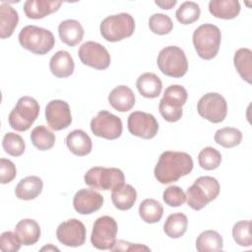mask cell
<instances>
[{
    "label": "cell",
    "instance_id": "6da1fadb",
    "mask_svg": "<svg viewBox=\"0 0 252 252\" xmlns=\"http://www.w3.org/2000/svg\"><path fill=\"white\" fill-rule=\"evenodd\" d=\"M193 166V159L189 154L165 151L159 156L154 173L159 183L168 184L189 174Z\"/></svg>",
    "mask_w": 252,
    "mask_h": 252
},
{
    "label": "cell",
    "instance_id": "7a4b0ae2",
    "mask_svg": "<svg viewBox=\"0 0 252 252\" xmlns=\"http://www.w3.org/2000/svg\"><path fill=\"white\" fill-rule=\"evenodd\" d=\"M220 193L219 181L212 176H200L195 180L186 192L188 206L199 211L205 208L208 203L214 201Z\"/></svg>",
    "mask_w": 252,
    "mask_h": 252
},
{
    "label": "cell",
    "instance_id": "3957f363",
    "mask_svg": "<svg viewBox=\"0 0 252 252\" xmlns=\"http://www.w3.org/2000/svg\"><path fill=\"white\" fill-rule=\"evenodd\" d=\"M19 42L22 47L32 53L44 55L53 48L55 38L49 30L30 25L21 30L19 33Z\"/></svg>",
    "mask_w": 252,
    "mask_h": 252
},
{
    "label": "cell",
    "instance_id": "277c9868",
    "mask_svg": "<svg viewBox=\"0 0 252 252\" xmlns=\"http://www.w3.org/2000/svg\"><path fill=\"white\" fill-rule=\"evenodd\" d=\"M221 33L213 24H204L193 32V44L197 54L205 60L215 58L220 50Z\"/></svg>",
    "mask_w": 252,
    "mask_h": 252
},
{
    "label": "cell",
    "instance_id": "5b68a950",
    "mask_svg": "<svg viewBox=\"0 0 252 252\" xmlns=\"http://www.w3.org/2000/svg\"><path fill=\"white\" fill-rule=\"evenodd\" d=\"M99 31L105 40L110 42L120 41L133 34L135 31V21L128 13L111 15L102 20Z\"/></svg>",
    "mask_w": 252,
    "mask_h": 252
},
{
    "label": "cell",
    "instance_id": "8992f818",
    "mask_svg": "<svg viewBox=\"0 0 252 252\" xmlns=\"http://www.w3.org/2000/svg\"><path fill=\"white\" fill-rule=\"evenodd\" d=\"M39 114V104L32 96H22L11 110L8 121L16 131H27L31 128Z\"/></svg>",
    "mask_w": 252,
    "mask_h": 252
},
{
    "label": "cell",
    "instance_id": "52a82bcc",
    "mask_svg": "<svg viewBox=\"0 0 252 252\" xmlns=\"http://www.w3.org/2000/svg\"><path fill=\"white\" fill-rule=\"evenodd\" d=\"M157 64L162 74L172 78H181L188 70V61L184 51L174 45L164 47L159 51Z\"/></svg>",
    "mask_w": 252,
    "mask_h": 252
},
{
    "label": "cell",
    "instance_id": "ba28073f",
    "mask_svg": "<svg viewBox=\"0 0 252 252\" xmlns=\"http://www.w3.org/2000/svg\"><path fill=\"white\" fill-rule=\"evenodd\" d=\"M84 180L93 189L106 191L123 185L125 176L123 171L116 167L94 166L86 172Z\"/></svg>",
    "mask_w": 252,
    "mask_h": 252
},
{
    "label": "cell",
    "instance_id": "9c48e42d",
    "mask_svg": "<svg viewBox=\"0 0 252 252\" xmlns=\"http://www.w3.org/2000/svg\"><path fill=\"white\" fill-rule=\"evenodd\" d=\"M117 223L109 216H102L93 224L91 242L98 250H107L112 247L116 240Z\"/></svg>",
    "mask_w": 252,
    "mask_h": 252
},
{
    "label": "cell",
    "instance_id": "30bf717a",
    "mask_svg": "<svg viewBox=\"0 0 252 252\" xmlns=\"http://www.w3.org/2000/svg\"><path fill=\"white\" fill-rule=\"evenodd\" d=\"M197 111L201 117L212 123L222 122L227 114L226 100L218 93H208L199 99Z\"/></svg>",
    "mask_w": 252,
    "mask_h": 252
},
{
    "label": "cell",
    "instance_id": "8fae6325",
    "mask_svg": "<svg viewBox=\"0 0 252 252\" xmlns=\"http://www.w3.org/2000/svg\"><path fill=\"white\" fill-rule=\"evenodd\" d=\"M91 130L97 137L115 140L121 136L123 126L118 116L106 110H101L92 119Z\"/></svg>",
    "mask_w": 252,
    "mask_h": 252
},
{
    "label": "cell",
    "instance_id": "7c38bea8",
    "mask_svg": "<svg viewBox=\"0 0 252 252\" xmlns=\"http://www.w3.org/2000/svg\"><path fill=\"white\" fill-rule=\"evenodd\" d=\"M78 55L83 64L96 70L108 68L111 61L107 49L102 44L94 41L83 43L78 50Z\"/></svg>",
    "mask_w": 252,
    "mask_h": 252
},
{
    "label": "cell",
    "instance_id": "4fadbf2b",
    "mask_svg": "<svg viewBox=\"0 0 252 252\" xmlns=\"http://www.w3.org/2000/svg\"><path fill=\"white\" fill-rule=\"evenodd\" d=\"M128 130L136 137L152 139L158 131V123L155 116L144 111H134L128 116Z\"/></svg>",
    "mask_w": 252,
    "mask_h": 252
},
{
    "label": "cell",
    "instance_id": "5bb4252c",
    "mask_svg": "<svg viewBox=\"0 0 252 252\" xmlns=\"http://www.w3.org/2000/svg\"><path fill=\"white\" fill-rule=\"evenodd\" d=\"M56 236L58 241L65 246L79 247L86 241V227L81 220L70 219L58 225Z\"/></svg>",
    "mask_w": 252,
    "mask_h": 252
},
{
    "label": "cell",
    "instance_id": "9a60e30c",
    "mask_svg": "<svg viewBox=\"0 0 252 252\" xmlns=\"http://www.w3.org/2000/svg\"><path fill=\"white\" fill-rule=\"evenodd\" d=\"M45 119L50 129L60 131L70 126L72 115L69 104L61 99L49 101L45 107Z\"/></svg>",
    "mask_w": 252,
    "mask_h": 252
},
{
    "label": "cell",
    "instance_id": "2e32d148",
    "mask_svg": "<svg viewBox=\"0 0 252 252\" xmlns=\"http://www.w3.org/2000/svg\"><path fill=\"white\" fill-rule=\"evenodd\" d=\"M103 205V197L93 189H81L73 198V206L77 213L90 215L98 211Z\"/></svg>",
    "mask_w": 252,
    "mask_h": 252
},
{
    "label": "cell",
    "instance_id": "e0dca14e",
    "mask_svg": "<svg viewBox=\"0 0 252 252\" xmlns=\"http://www.w3.org/2000/svg\"><path fill=\"white\" fill-rule=\"evenodd\" d=\"M61 5V1L27 0L24 3V12L29 19L38 20L58 11Z\"/></svg>",
    "mask_w": 252,
    "mask_h": 252
},
{
    "label": "cell",
    "instance_id": "ac0fdd59",
    "mask_svg": "<svg viewBox=\"0 0 252 252\" xmlns=\"http://www.w3.org/2000/svg\"><path fill=\"white\" fill-rule=\"evenodd\" d=\"M109 104L119 112H126L133 108L135 104V94L127 86L114 88L108 95Z\"/></svg>",
    "mask_w": 252,
    "mask_h": 252
},
{
    "label": "cell",
    "instance_id": "d6986e66",
    "mask_svg": "<svg viewBox=\"0 0 252 252\" xmlns=\"http://www.w3.org/2000/svg\"><path fill=\"white\" fill-rule=\"evenodd\" d=\"M84 29L80 22L72 19L61 22L58 26V34L62 42L69 46H75L82 41Z\"/></svg>",
    "mask_w": 252,
    "mask_h": 252
},
{
    "label": "cell",
    "instance_id": "ffe728a7",
    "mask_svg": "<svg viewBox=\"0 0 252 252\" xmlns=\"http://www.w3.org/2000/svg\"><path fill=\"white\" fill-rule=\"evenodd\" d=\"M66 146L75 156L84 157L92 152L93 144L90 136L83 130L76 129L66 137Z\"/></svg>",
    "mask_w": 252,
    "mask_h": 252
},
{
    "label": "cell",
    "instance_id": "44dd1931",
    "mask_svg": "<svg viewBox=\"0 0 252 252\" xmlns=\"http://www.w3.org/2000/svg\"><path fill=\"white\" fill-rule=\"evenodd\" d=\"M75 63L71 54L66 50L57 51L49 61V69L57 78H67L74 72Z\"/></svg>",
    "mask_w": 252,
    "mask_h": 252
},
{
    "label": "cell",
    "instance_id": "7402d4cb",
    "mask_svg": "<svg viewBox=\"0 0 252 252\" xmlns=\"http://www.w3.org/2000/svg\"><path fill=\"white\" fill-rule=\"evenodd\" d=\"M43 182L38 176H27L19 181L16 186L15 194L20 200H32L35 199L42 191Z\"/></svg>",
    "mask_w": 252,
    "mask_h": 252
},
{
    "label": "cell",
    "instance_id": "603a6c76",
    "mask_svg": "<svg viewBox=\"0 0 252 252\" xmlns=\"http://www.w3.org/2000/svg\"><path fill=\"white\" fill-rule=\"evenodd\" d=\"M15 232L22 244L26 246L35 244L40 237L39 224L32 219H24L20 220L15 226Z\"/></svg>",
    "mask_w": 252,
    "mask_h": 252
},
{
    "label": "cell",
    "instance_id": "cb8c5ba5",
    "mask_svg": "<svg viewBox=\"0 0 252 252\" xmlns=\"http://www.w3.org/2000/svg\"><path fill=\"white\" fill-rule=\"evenodd\" d=\"M209 11L216 18L231 20L240 13V3L237 0H211Z\"/></svg>",
    "mask_w": 252,
    "mask_h": 252
},
{
    "label": "cell",
    "instance_id": "d4e9b609",
    "mask_svg": "<svg viewBox=\"0 0 252 252\" xmlns=\"http://www.w3.org/2000/svg\"><path fill=\"white\" fill-rule=\"evenodd\" d=\"M137 200L136 189L130 184H123L111 192V201L114 207L120 211L131 209Z\"/></svg>",
    "mask_w": 252,
    "mask_h": 252
},
{
    "label": "cell",
    "instance_id": "484cf974",
    "mask_svg": "<svg viewBox=\"0 0 252 252\" xmlns=\"http://www.w3.org/2000/svg\"><path fill=\"white\" fill-rule=\"evenodd\" d=\"M136 86L139 93L147 98L158 97L162 89L161 80L154 73H144L139 76Z\"/></svg>",
    "mask_w": 252,
    "mask_h": 252
},
{
    "label": "cell",
    "instance_id": "4316f807",
    "mask_svg": "<svg viewBox=\"0 0 252 252\" xmlns=\"http://www.w3.org/2000/svg\"><path fill=\"white\" fill-rule=\"evenodd\" d=\"M19 23L18 12L10 5L2 3L0 5V37H10Z\"/></svg>",
    "mask_w": 252,
    "mask_h": 252
},
{
    "label": "cell",
    "instance_id": "83f0119b",
    "mask_svg": "<svg viewBox=\"0 0 252 252\" xmlns=\"http://www.w3.org/2000/svg\"><path fill=\"white\" fill-rule=\"evenodd\" d=\"M223 241L220 234L216 230H205L199 234L196 239V249L199 252H217L221 251Z\"/></svg>",
    "mask_w": 252,
    "mask_h": 252
},
{
    "label": "cell",
    "instance_id": "f1b7e54d",
    "mask_svg": "<svg viewBox=\"0 0 252 252\" xmlns=\"http://www.w3.org/2000/svg\"><path fill=\"white\" fill-rule=\"evenodd\" d=\"M233 63L240 77L248 84L252 82V51L249 48H239L235 51Z\"/></svg>",
    "mask_w": 252,
    "mask_h": 252
},
{
    "label": "cell",
    "instance_id": "f546056e",
    "mask_svg": "<svg viewBox=\"0 0 252 252\" xmlns=\"http://www.w3.org/2000/svg\"><path fill=\"white\" fill-rule=\"evenodd\" d=\"M187 226V217L182 213H174L167 217L163 224V231L170 238H179L186 232Z\"/></svg>",
    "mask_w": 252,
    "mask_h": 252
},
{
    "label": "cell",
    "instance_id": "4dcf8cb0",
    "mask_svg": "<svg viewBox=\"0 0 252 252\" xmlns=\"http://www.w3.org/2000/svg\"><path fill=\"white\" fill-rule=\"evenodd\" d=\"M139 215L145 222L156 223L163 215V207L155 199H145L139 206Z\"/></svg>",
    "mask_w": 252,
    "mask_h": 252
},
{
    "label": "cell",
    "instance_id": "1f68e13d",
    "mask_svg": "<svg viewBox=\"0 0 252 252\" xmlns=\"http://www.w3.org/2000/svg\"><path fill=\"white\" fill-rule=\"evenodd\" d=\"M32 145L39 151H47L55 144V135L43 125L36 126L31 133Z\"/></svg>",
    "mask_w": 252,
    "mask_h": 252
},
{
    "label": "cell",
    "instance_id": "d6a6232c",
    "mask_svg": "<svg viewBox=\"0 0 252 252\" xmlns=\"http://www.w3.org/2000/svg\"><path fill=\"white\" fill-rule=\"evenodd\" d=\"M215 142L223 148H233L238 146L242 140V133L233 127L219 129L215 136Z\"/></svg>",
    "mask_w": 252,
    "mask_h": 252
},
{
    "label": "cell",
    "instance_id": "836d02e7",
    "mask_svg": "<svg viewBox=\"0 0 252 252\" xmlns=\"http://www.w3.org/2000/svg\"><path fill=\"white\" fill-rule=\"evenodd\" d=\"M201 14L199 5L193 1H186L177 9L175 16L179 23L182 25H190L196 22Z\"/></svg>",
    "mask_w": 252,
    "mask_h": 252
},
{
    "label": "cell",
    "instance_id": "e575fe53",
    "mask_svg": "<svg viewBox=\"0 0 252 252\" xmlns=\"http://www.w3.org/2000/svg\"><path fill=\"white\" fill-rule=\"evenodd\" d=\"M2 146L4 151L12 157L22 156L26 149L24 139L20 135L13 132H8L4 135Z\"/></svg>",
    "mask_w": 252,
    "mask_h": 252
},
{
    "label": "cell",
    "instance_id": "d590c367",
    "mask_svg": "<svg viewBox=\"0 0 252 252\" xmlns=\"http://www.w3.org/2000/svg\"><path fill=\"white\" fill-rule=\"evenodd\" d=\"M198 161L203 169L213 170L220 166L221 162V155L215 148L206 147L199 153Z\"/></svg>",
    "mask_w": 252,
    "mask_h": 252
},
{
    "label": "cell",
    "instance_id": "8d00e7d4",
    "mask_svg": "<svg viewBox=\"0 0 252 252\" xmlns=\"http://www.w3.org/2000/svg\"><path fill=\"white\" fill-rule=\"evenodd\" d=\"M232 236L236 244L249 247L252 244V234H251V221L249 220H239L234 223L232 227Z\"/></svg>",
    "mask_w": 252,
    "mask_h": 252
},
{
    "label": "cell",
    "instance_id": "74e56055",
    "mask_svg": "<svg viewBox=\"0 0 252 252\" xmlns=\"http://www.w3.org/2000/svg\"><path fill=\"white\" fill-rule=\"evenodd\" d=\"M149 28L152 32L159 35L169 33L173 29V23L171 19L164 14L156 13L149 19Z\"/></svg>",
    "mask_w": 252,
    "mask_h": 252
},
{
    "label": "cell",
    "instance_id": "f35d334b",
    "mask_svg": "<svg viewBox=\"0 0 252 252\" xmlns=\"http://www.w3.org/2000/svg\"><path fill=\"white\" fill-rule=\"evenodd\" d=\"M158 109L162 118L167 122H176L182 117L183 114L182 106L173 102L166 101L162 98L159 101Z\"/></svg>",
    "mask_w": 252,
    "mask_h": 252
},
{
    "label": "cell",
    "instance_id": "ab89813d",
    "mask_svg": "<svg viewBox=\"0 0 252 252\" xmlns=\"http://www.w3.org/2000/svg\"><path fill=\"white\" fill-rule=\"evenodd\" d=\"M162 199L169 207H179L186 201V194L179 186H169L162 194Z\"/></svg>",
    "mask_w": 252,
    "mask_h": 252
},
{
    "label": "cell",
    "instance_id": "60d3db41",
    "mask_svg": "<svg viewBox=\"0 0 252 252\" xmlns=\"http://www.w3.org/2000/svg\"><path fill=\"white\" fill-rule=\"evenodd\" d=\"M22 245L16 232L5 231L0 236V250L3 252H17Z\"/></svg>",
    "mask_w": 252,
    "mask_h": 252
},
{
    "label": "cell",
    "instance_id": "b9f144b4",
    "mask_svg": "<svg viewBox=\"0 0 252 252\" xmlns=\"http://www.w3.org/2000/svg\"><path fill=\"white\" fill-rule=\"evenodd\" d=\"M17 175V169L15 164L7 158L0 159V182L7 184L11 182Z\"/></svg>",
    "mask_w": 252,
    "mask_h": 252
},
{
    "label": "cell",
    "instance_id": "7bdbcfd3",
    "mask_svg": "<svg viewBox=\"0 0 252 252\" xmlns=\"http://www.w3.org/2000/svg\"><path fill=\"white\" fill-rule=\"evenodd\" d=\"M110 251H150L151 249L148 246L139 244V243H130L124 240H115Z\"/></svg>",
    "mask_w": 252,
    "mask_h": 252
},
{
    "label": "cell",
    "instance_id": "ee69618b",
    "mask_svg": "<svg viewBox=\"0 0 252 252\" xmlns=\"http://www.w3.org/2000/svg\"><path fill=\"white\" fill-rule=\"evenodd\" d=\"M155 3L159 6L161 9H164V10H169L171 9L172 7H174L177 3L176 0H170V1H155Z\"/></svg>",
    "mask_w": 252,
    "mask_h": 252
},
{
    "label": "cell",
    "instance_id": "f6af8a7d",
    "mask_svg": "<svg viewBox=\"0 0 252 252\" xmlns=\"http://www.w3.org/2000/svg\"><path fill=\"white\" fill-rule=\"evenodd\" d=\"M43 250H56V251H59L58 248H56V247H54V246H51V245L42 247V248H41V251H43Z\"/></svg>",
    "mask_w": 252,
    "mask_h": 252
}]
</instances>
